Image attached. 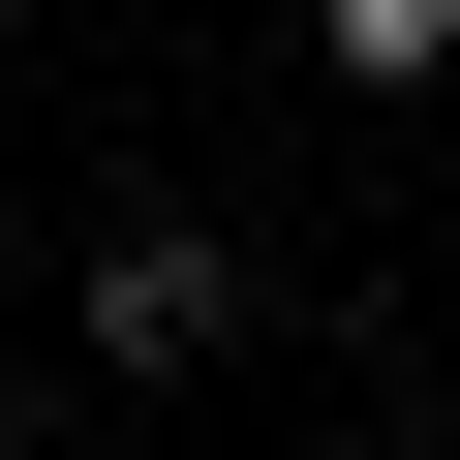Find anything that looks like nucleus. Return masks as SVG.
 Returning a JSON list of instances; mask_svg holds the SVG:
<instances>
[{
	"mask_svg": "<svg viewBox=\"0 0 460 460\" xmlns=\"http://www.w3.org/2000/svg\"><path fill=\"white\" fill-rule=\"evenodd\" d=\"M0 460H31V429H0Z\"/></svg>",
	"mask_w": 460,
	"mask_h": 460,
	"instance_id": "7ed1b4c3",
	"label": "nucleus"
},
{
	"mask_svg": "<svg viewBox=\"0 0 460 460\" xmlns=\"http://www.w3.org/2000/svg\"><path fill=\"white\" fill-rule=\"evenodd\" d=\"M246 338V246H215V215H123L93 246V368H215Z\"/></svg>",
	"mask_w": 460,
	"mask_h": 460,
	"instance_id": "f257e3e1",
	"label": "nucleus"
},
{
	"mask_svg": "<svg viewBox=\"0 0 460 460\" xmlns=\"http://www.w3.org/2000/svg\"><path fill=\"white\" fill-rule=\"evenodd\" d=\"M307 31H338V93H429V62H460V0H307Z\"/></svg>",
	"mask_w": 460,
	"mask_h": 460,
	"instance_id": "f03ea898",
	"label": "nucleus"
}]
</instances>
